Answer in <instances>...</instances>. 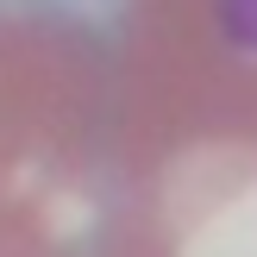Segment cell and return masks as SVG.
<instances>
[{"label":"cell","mask_w":257,"mask_h":257,"mask_svg":"<svg viewBox=\"0 0 257 257\" xmlns=\"http://www.w3.org/2000/svg\"><path fill=\"white\" fill-rule=\"evenodd\" d=\"M132 151L113 50L44 0L0 7V257H182Z\"/></svg>","instance_id":"1"}]
</instances>
